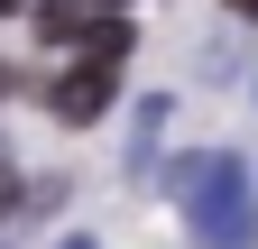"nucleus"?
<instances>
[{
	"mask_svg": "<svg viewBox=\"0 0 258 249\" xmlns=\"http://www.w3.org/2000/svg\"><path fill=\"white\" fill-rule=\"evenodd\" d=\"M83 55H111V65H120V55H129V19H102V28L83 37Z\"/></svg>",
	"mask_w": 258,
	"mask_h": 249,
	"instance_id": "39448f33",
	"label": "nucleus"
},
{
	"mask_svg": "<svg viewBox=\"0 0 258 249\" xmlns=\"http://www.w3.org/2000/svg\"><path fill=\"white\" fill-rule=\"evenodd\" d=\"M175 203H184L194 249H249V231H258V194H249L240 157H194L175 175Z\"/></svg>",
	"mask_w": 258,
	"mask_h": 249,
	"instance_id": "f257e3e1",
	"label": "nucleus"
},
{
	"mask_svg": "<svg viewBox=\"0 0 258 249\" xmlns=\"http://www.w3.org/2000/svg\"><path fill=\"white\" fill-rule=\"evenodd\" d=\"M111 83H120L111 55H74V74H64L46 102H55V120H102V111H111Z\"/></svg>",
	"mask_w": 258,
	"mask_h": 249,
	"instance_id": "f03ea898",
	"label": "nucleus"
},
{
	"mask_svg": "<svg viewBox=\"0 0 258 249\" xmlns=\"http://www.w3.org/2000/svg\"><path fill=\"white\" fill-rule=\"evenodd\" d=\"M231 10H240V19H258V0H231Z\"/></svg>",
	"mask_w": 258,
	"mask_h": 249,
	"instance_id": "6e6552de",
	"label": "nucleus"
},
{
	"mask_svg": "<svg viewBox=\"0 0 258 249\" xmlns=\"http://www.w3.org/2000/svg\"><path fill=\"white\" fill-rule=\"evenodd\" d=\"M157 130H166V102H157V92H148V102L129 111V175L148 166V148H157Z\"/></svg>",
	"mask_w": 258,
	"mask_h": 249,
	"instance_id": "20e7f679",
	"label": "nucleus"
},
{
	"mask_svg": "<svg viewBox=\"0 0 258 249\" xmlns=\"http://www.w3.org/2000/svg\"><path fill=\"white\" fill-rule=\"evenodd\" d=\"M0 92H19V74H10V65H0Z\"/></svg>",
	"mask_w": 258,
	"mask_h": 249,
	"instance_id": "0eeeda50",
	"label": "nucleus"
},
{
	"mask_svg": "<svg viewBox=\"0 0 258 249\" xmlns=\"http://www.w3.org/2000/svg\"><path fill=\"white\" fill-rule=\"evenodd\" d=\"M37 28L46 37H92L102 28V0H37Z\"/></svg>",
	"mask_w": 258,
	"mask_h": 249,
	"instance_id": "7ed1b4c3",
	"label": "nucleus"
},
{
	"mask_svg": "<svg viewBox=\"0 0 258 249\" xmlns=\"http://www.w3.org/2000/svg\"><path fill=\"white\" fill-rule=\"evenodd\" d=\"M55 249H92V240H83V231H74V240H55Z\"/></svg>",
	"mask_w": 258,
	"mask_h": 249,
	"instance_id": "1a4fd4ad",
	"label": "nucleus"
},
{
	"mask_svg": "<svg viewBox=\"0 0 258 249\" xmlns=\"http://www.w3.org/2000/svg\"><path fill=\"white\" fill-rule=\"evenodd\" d=\"M10 10H28V0H0V19H10Z\"/></svg>",
	"mask_w": 258,
	"mask_h": 249,
	"instance_id": "9d476101",
	"label": "nucleus"
},
{
	"mask_svg": "<svg viewBox=\"0 0 258 249\" xmlns=\"http://www.w3.org/2000/svg\"><path fill=\"white\" fill-rule=\"evenodd\" d=\"M19 203H28V184H19V166H10V157H0V212H19Z\"/></svg>",
	"mask_w": 258,
	"mask_h": 249,
	"instance_id": "423d86ee",
	"label": "nucleus"
}]
</instances>
